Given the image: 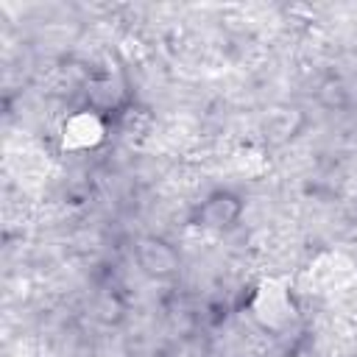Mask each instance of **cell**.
I'll return each instance as SVG.
<instances>
[{
  "mask_svg": "<svg viewBox=\"0 0 357 357\" xmlns=\"http://www.w3.org/2000/svg\"><path fill=\"white\" fill-rule=\"evenodd\" d=\"M254 321L262 326V329H271V332H282L287 329L296 315H298V307H296V298L290 293V287L282 282V279H262L251 296V304H248Z\"/></svg>",
  "mask_w": 357,
  "mask_h": 357,
  "instance_id": "obj_1",
  "label": "cell"
},
{
  "mask_svg": "<svg viewBox=\"0 0 357 357\" xmlns=\"http://www.w3.org/2000/svg\"><path fill=\"white\" fill-rule=\"evenodd\" d=\"M59 139H61V151H70V153L92 151L106 139V120L92 106L78 109L70 117H64L59 128Z\"/></svg>",
  "mask_w": 357,
  "mask_h": 357,
  "instance_id": "obj_2",
  "label": "cell"
},
{
  "mask_svg": "<svg viewBox=\"0 0 357 357\" xmlns=\"http://www.w3.org/2000/svg\"><path fill=\"white\" fill-rule=\"evenodd\" d=\"M201 215H204V220H206L204 226L223 229V226H231V223L237 220V215H240V204H237L234 195H229V192H218V195H212V198L204 204Z\"/></svg>",
  "mask_w": 357,
  "mask_h": 357,
  "instance_id": "obj_3",
  "label": "cell"
},
{
  "mask_svg": "<svg viewBox=\"0 0 357 357\" xmlns=\"http://www.w3.org/2000/svg\"><path fill=\"white\" fill-rule=\"evenodd\" d=\"M142 262H145V268L151 271V273H170L173 271V265H176V259H173V251H167L162 243H145V248H142Z\"/></svg>",
  "mask_w": 357,
  "mask_h": 357,
  "instance_id": "obj_4",
  "label": "cell"
}]
</instances>
